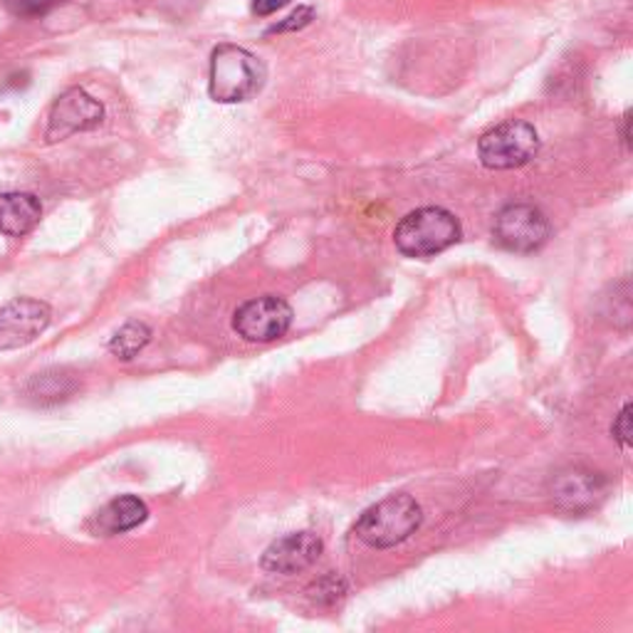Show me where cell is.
<instances>
[{"mask_svg": "<svg viewBox=\"0 0 633 633\" xmlns=\"http://www.w3.org/2000/svg\"><path fill=\"white\" fill-rule=\"evenodd\" d=\"M50 320V307L40 300H30V297H21V300L0 307V351L30 345L48 330Z\"/></svg>", "mask_w": 633, "mask_h": 633, "instance_id": "cell-8", "label": "cell"}, {"mask_svg": "<svg viewBox=\"0 0 633 633\" xmlns=\"http://www.w3.org/2000/svg\"><path fill=\"white\" fill-rule=\"evenodd\" d=\"M314 17L312 8H300V11H295L289 17H285L283 23H277L270 28V33H289V30H302L305 25H310V21Z\"/></svg>", "mask_w": 633, "mask_h": 633, "instance_id": "cell-16", "label": "cell"}, {"mask_svg": "<svg viewBox=\"0 0 633 633\" xmlns=\"http://www.w3.org/2000/svg\"><path fill=\"white\" fill-rule=\"evenodd\" d=\"M460 223L446 208L426 206L404 215L394 231V243L406 258H433L460 240Z\"/></svg>", "mask_w": 633, "mask_h": 633, "instance_id": "cell-1", "label": "cell"}, {"mask_svg": "<svg viewBox=\"0 0 633 633\" xmlns=\"http://www.w3.org/2000/svg\"><path fill=\"white\" fill-rule=\"evenodd\" d=\"M5 3L15 15H21V17H42V15H48L58 3H62V0H5Z\"/></svg>", "mask_w": 633, "mask_h": 633, "instance_id": "cell-15", "label": "cell"}, {"mask_svg": "<svg viewBox=\"0 0 633 633\" xmlns=\"http://www.w3.org/2000/svg\"><path fill=\"white\" fill-rule=\"evenodd\" d=\"M493 238L497 246L510 252H535L549 238V221L539 208L530 203L505 206L495 215Z\"/></svg>", "mask_w": 633, "mask_h": 633, "instance_id": "cell-5", "label": "cell"}, {"mask_svg": "<svg viewBox=\"0 0 633 633\" xmlns=\"http://www.w3.org/2000/svg\"><path fill=\"white\" fill-rule=\"evenodd\" d=\"M539 151L535 126L528 122H505L485 132L477 141V153L485 169L510 171L530 164Z\"/></svg>", "mask_w": 633, "mask_h": 633, "instance_id": "cell-4", "label": "cell"}, {"mask_svg": "<svg viewBox=\"0 0 633 633\" xmlns=\"http://www.w3.org/2000/svg\"><path fill=\"white\" fill-rule=\"evenodd\" d=\"M265 65L238 45H219L211 55V97L221 104L248 102L265 85Z\"/></svg>", "mask_w": 633, "mask_h": 633, "instance_id": "cell-2", "label": "cell"}, {"mask_svg": "<svg viewBox=\"0 0 633 633\" xmlns=\"http://www.w3.org/2000/svg\"><path fill=\"white\" fill-rule=\"evenodd\" d=\"M613 438H617L619 446L623 450H629V436H631V406L626 404L623 406V411L617 415V421H613Z\"/></svg>", "mask_w": 633, "mask_h": 633, "instance_id": "cell-17", "label": "cell"}, {"mask_svg": "<svg viewBox=\"0 0 633 633\" xmlns=\"http://www.w3.org/2000/svg\"><path fill=\"white\" fill-rule=\"evenodd\" d=\"M421 505L411 495H392L369 508L355 524V535L369 547L388 549L421 528Z\"/></svg>", "mask_w": 633, "mask_h": 633, "instance_id": "cell-3", "label": "cell"}, {"mask_svg": "<svg viewBox=\"0 0 633 633\" xmlns=\"http://www.w3.org/2000/svg\"><path fill=\"white\" fill-rule=\"evenodd\" d=\"M293 324V307L280 297L265 295L238 307L233 316V330L246 342H275Z\"/></svg>", "mask_w": 633, "mask_h": 633, "instance_id": "cell-6", "label": "cell"}, {"mask_svg": "<svg viewBox=\"0 0 633 633\" xmlns=\"http://www.w3.org/2000/svg\"><path fill=\"white\" fill-rule=\"evenodd\" d=\"M151 342V330L144 322H126L110 342V351L120 359H134Z\"/></svg>", "mask_w": 633, "mask_h": 633, "instance_id": "cell-14", "label": "cell"}, {"mask_svg": "<svg viewBox=\"0 0 633 633\" xmlns=\"http://www.w3.org/2000/svg\"><path fill=\"white\" fill-rule=\"evenodd\" d=\"M551 493H555V502L562 510L582 512L594 508L596 500L604 495V481L589 470L574 468L557 475Z\"/></svg>", "mask_w": 633, "mask_h": 633, "instance_id": "cell-10", "label": "cell"}, {"mask_svg": "<svg viewBox=\"0 0 633 633\" xmlns=\"http://www.w3.org/2000/svg\"><path fill=\"white\" fill-rule=\"evenodd\" d=\"M104 120V107L89 97L85 89L72 87L65 95H60L52 104L48 116V137L50 141H62L72 134L97 129Z\"/></svg>", "mask_w": 633, "mask_h": 633, "instance_id": "cell-7", "label": "cell"}, {"mask_svg": "<svg viewBox=\"0 0 633 633\" xmlns=\"http://www.w3.org/2000/svg\"><path fill=\"white\" fill-rule=\"evenodd\" d=\"M322 539L312 532H293L273 542L262 555V569L270 574H297L312 567L322 555Z\"/></svg>", "mask_w": 633, "mask_h": 633, "instance_id": "cell-9", "label": "cell"}, {"mask_svg": "<svg viewBox=\"0 0 633 633\" xmlns=\"http://www.w3.org/2000/svg\"><path fill=\"white\" fill-rule=\"evenodd\" d=\"M42 219V206L38 196L13 191L0 194V233L21 238L28 235Z\"/></svg>", "mask_w": 633, "mask_h": 633, "instance_id": "cell-12", "label": "cell"}, {"mask_svg": "<svg viewBox=\"0 0 633 633\" xmlns=\"http://www.w3.org/2000/svg\"><path fill=\"white\" fill-rule=\"evenodd\" d=\"M287 3H293V0H252L250 8H252V13H256V15L265 17V15H273L277 11H283Z\"/></svg>", "mask_w": 633, "mask_h": 633, "instance_id": "cell-18", "label": "cell"}, {"mask_svg": "<svg viewBox=\"0 0 633 633\" xmlns=\"http://www.w3.org/2000/svg\"><path fill=\"white\" fill-rule=\"evenodd\" d=\"M149 518L147 502L139 500L134 495H122L116 500L107 502L102 510L95 514V530L104 537L124 535Z\"/></svg>", "mask_w": 633, "mask_h": 633, "instance_id": "cell-11", "label": "cell"}, {"mask_svg": "<svg viewBox=\"0 0 633 633\" xmlns=\"http://www.w3.org/2000/svg\"><path fill=\"white\" fill-rule=\"evenodd\" d=\"M72 388H75V382H72L65 372H58L55 369V372H45L35 376L28 386V394L30 399L38 404H55L65 401L72 394Z\"/></svg>", "mask_w": 633, "mask_h": 633, "instance_id": "cell-13", "label": "cell"}]
</instances>
